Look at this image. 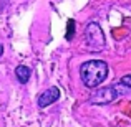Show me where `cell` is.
Returning a JSON list of instances; mask_svg holds the SVG:
<instances>
[{
	"mask_svg": "<svg viewBox=\"0 0 131 127\" xmlns=\"http://www.w3.org/2000/svg\"><path fill=\"white\" fill-rule=\"evenodd\" d=\"M73 20H70L68 22V33H67V40H71V36H73Z\"/></svg>",
	"mask_w": 131,
	"mask_h": 127,
	"instance_id": "7",
	"label": "cell"
},
{
	"mask_svg": "<svg viewBox=\"0 0 131 127\" xmlns=\"http://www.w3.org/2000/svg\"><path fill=\"white\" fill-rule=\"evenodd\" d=\"M15 76H17V79H18L20 84H27L28 79H30V76H32V69H30L28 66H25V64H20L15 69Z\"/></svg>",
	"mask_w": 131,
	"mask_h": 127,
	"instance_id": "5",
	"label": "cell"
},
{
	"mask_svg": "<svg viewBox=\"0 0 131 127\" xmlns=\"http://www.w3.org/2000/svg\"><path fill=\"white\" fill-rule=\"evenodd\" d=\"M119 83L123 86H126V88H131V74H125V76L119 79Z\"/></svg>",
	"mask_w": 131,
	"mask_h": 127,
	"instance_id": "6",
	"label": "cell"
},
{
	"mask_svg": "<svg viewBox=\"0 0 131 127\" xmlns=\"http://www.w3.org/2000/svg\"><path fill=\"white\" fill-rule=\"evenodd\" d=\"M60 99V89L57 88V86H51V88L45 89L42 94L38 96V106L40 107H47V106L53 104L55 101H58Z\"/></svg>",
	"mask_w": 131,
	"mask_h": 127,
	"instance_id": "4",
	"label": "cell"
},
{
	"mask_svg": "<svg viewBox=\"0 0 131 127\" xmlns=\"http://www.w3.org/2000/svg\"><path fill=\"white\" fill-rule=\"evenodd\" d=\"M2 53H3V46L0 45V56H2Z\"/></svg>",
	"mask_w": 131,
	"mask_h": 127,
	"instance_id": "8",
	"label": "cell"
},
{
	"mask_svg": "<svg viewBox=\"0 0 131 127\" xmlns=\"http://www.w3.org/2000/svg\"><path fill=\"white\" fill-rule=\"evenodd\" d=\"M108 76V64L103 60H90L81 63L80 79L86 88H96Z\"/></svg>",
	"mask_w": 131,
	"mask_h": 127,
	"instance_id": "1",
	"label": "cell"
},
{
	"mask_svg": "<svg viewBox=\"0 0 131 127\" xmlns=\"http://www.w3.org/2000/svg\"><path fill=\"white\" fill-rule=\"evenodd\" d=\"M83 38H85L86 46L91 51H101L103 46H105V33H103L101 26L96 22H90L88 25L85 26Z\"/></svg>",
	"mask_w": 131,
	"mask_h": 127,
	"instance_id": "2",
	"label": "cell"
},
{
	"mask_svg": "<svg viewBox=\"0 0 131 127\" xmlns=\"http://www.w3.org/2000/svg\"><path fill=\"white\" fill-rule=\"evenodd\" d=\"M116 97H118V91H116V88H115V86H106V88H100L98 91L90 97V104L106 106V104H111Z\"/></svg>",
	"mask_w": 131,
	"mask_h": 127,
	"instance_id": "3",
	"label": "cell"
}]
</instances>
